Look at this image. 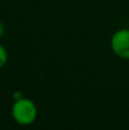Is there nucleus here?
Here are the masks:
<instances>
[{
  "label": "nucleus",
  "instance_id": "20e7f679",
  "mask_svg": "<svg viewBox=\"0 0 129 130\" xmlns=\"http://www.w3.org/2000/svg\"><path fill=\"white\" fill-rule=\"evenodd\" d=\"M4 34H5V25H4V23L0 21V38H2Z\"/></svg>",
  "mask_w": 129,
  "mask_h": 130
},
{
  "label": "nucleus",
  "instance_id": "7ed1b4c3",
  "mask_svg": "<svg viewBox=\"0 0 129 130\" xmlns=\"http://www.w3.org/2000/svg\"><path fill=\"white\" fill-rule=\"evenodd\" d=\"M7 61H8V53H7L6 48L0 43V69H2L6 65Z\"/></svg>",
  "mask_w": 129,
  "mask_h": 130
},
{
  "label": "nucleus",
  "instance_id": "f03ea898",
  "mask_svg": "<svg viewBox=\"0 0 129 130\" xmlns=\"http://www.w3.org/2000/svg\"><path fill=\"white\" fill-rule=\"evenodd\" d=\"M110 45L116 56L129 61V29H120L114 32L111 37Z\"/></svg>",
  "mask_w": 129,
  "mask_h": 130
},
{
  "label": "nucleus",
  "instance_id": "f257e3e1",
  "mask_svg": "<svg viewBox=\"0 0 129 130\" xmlns=\"http://www.w3.org/2000/svg\"><path fill=\"white\" fill-rule=\"evenodd\" d=\"M11 117L16 123L21 126H30L37 120L38 108L33 101L21 97L14 102L11 107Z\"/></svg>",
  "mask_w": 129,
  "mask_h": 130
}]
</instances>
